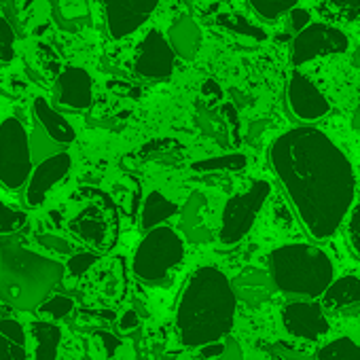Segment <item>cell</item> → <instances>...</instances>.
I'll use <instances>...</instances> for the list:
<instances>
[{
  "mask_svg": "<svg viewBox=\"0 0 360 360\" xmlns=\"http://www.w3.org/2000/svg\"><path fill=\"white\" fill-rule=\"evenodd\" d=\"M248 165L246 155L242 153H229V155H217L210 159L195 161L191 167L195 172H240Z\"/></svg>",
  "mask_w": 360,
  "mask_h": 360,
  "instance_id": "25",
  "label": "cell"
},
{
  "mask_svg": "<svg viewBox=\"0 0 360 360\" xmlns=\"http://www.w3.org/2000/svg\"><path fill=\"white\" fill-rule=\"evenodd\" d=\"M32 165L26 127L15 117L5 119L0 123V183L9 189H20L28 180Z\"/></svg>",
  "mask_w": 360,
  "mask_h": 360,
  "instance_id": "6",
  "label": "cell"
},
{
  "mask_svg": "<svg viewBox=\"0 0 360 360\" xmlns=\"http://www.w3.org/2000/svg\"><path fill=\"white\" fill-rule=\"evenodd\" d=\"M271 193V185L267 180H255L248 191L233 195L225 208H223V221H221V242L231 246L246 238V233L252 229L261 208L265 206L267 198Z\"/></svg>",
  "mask_w": 360,
  "mask_h": 360,
  "instance_id": "7",
  "label": "cell"
},
{
  "mask_svg": "<svg viewBox=\"0 0 360 360\" xmlns=\"http://www.w3.org/2000/svg\"><path fill=\"white\" fill-rule=\"evenodd\" d=\"M286 100L292 115L301 121H318L330 110V104L326 102L322 91L299 70L290 72Z\"/></svg>",
  "mask_w": 360,
  "mask_h": 360,
  "instance_id": "13",
  "label": "cell"
},
{
  "mask_svg": "<svg viewBox=\"0 0 360 360\" xmlns=\"http://www.w3.org/2000/svg\"><path fill=\"white\" fill-rule=\"evenodd\" d=\"M282 320L288 333L307 341H316L320 335L328 330V322L324 318L322 307L311 301L288 303L282 311Z\"/></svg>",
  "mask_w": 360,
  "mask_h": 360,
  "instance_id": "14",
  "label": "cell"
},
{
  "mask_svg": "<svg viewBox=\"0 0 360 360\" xmlns=\"http://www.w3.org/2000/svg\"><path fill=\"white\" fill-rule=\"evenodd\" d=\"M318 360H360V347L343 337L324 345L318 354Z\"/></svg>",
  "mask_w": 360,
  "mask_h": 360,
  "instance_id": "29",
  "label": "cell"
},
{
  "mask_svg": "<svg viewBox=\"0 0 360 360\" xmlns=\"http://www.w3.org/2000/svg\"><path fill=\"white\" fill-rule=\"evenodd\" d=\"M269 161L307 233L330 238L354 202V169L343 150L316 127H295L276 138Z\"/></svg>",
  "mask_w": 360,
  "mask_h": 360,
  "instance_id": "1",
  "label": "cell"
},
{
  "mask_svg": "<svg viewBox=\"0 0 360 360\" xmlns=\"http://www.w3.org/2000/svg\"><path fill=\"white\" fill-rule=\"evenodd\" d=\"M198 123H200V127H202V131L204 134H208L210 138H214V140H223L225 138V134H227V129H225V121L217 115V112H212V110H202L200 115H198Z\"/></svg>",
  "mask_w": 360,
  "mask_h": 360,
  "instance_id": "31",
  "label": "cell"
},
{
  "mask_svg": "<svg viewBox=\"0 0 360 360\" xmlns=\"http://www.w3.org/2000/svg\"><path fill=\"white\" fill-rule=\"evenodd\" d=\"M37 240H39L41 246H45L47 250H53V252H58V255H72V250H75L70 242H66L64 238L53 236V233H43V236H39Z\"/></svg>",
  "mask_w": 360,
  "mask_h": 360,
  "instance_id": "36",
  "label": "cell"
},
{
  "mask_svg": "<svg viewBox=\"0 0 360 360\" xmlns=\"http://www.w3.org/2000/svg\"><path fill=\"white\" fill-rule=\"evenodd\" d=\"M0 360H28L26 333L18 320H0Z\"/></svg>",
  "mask_w": 360,
  "mask_h": 360,
  "instance_id": "21",
  "label": "cell"
},
{
  "mask_svg": "<svg viewBox=\"0 0 360 360\" xmlns=\"http://www.w3.org/2000/svg\"><path fill=\"white\" fill-rule=\"evenodd\" d=\"M96 261H98V255H94V252H79V255H75V257H70V261H68V271L72 274V276H83V274H87V269L91 267V265H96Z\"/></svg>",
  "mask_w": 360,
  "mask_h": 360,
  "instance_id": "35",
  "label": "cell"
},
{
  "mask_svg": "<svg viewBox=\"0 0 360 360\" xmlns=\"http://www.w3.org/2000/svg\"><path fill=\"white\" fill-rule=\"evenodd\" d=\"M176 212H178V206L172 200H167L159 191H153V193L146 195L144 206H142V217H140L142 229L148 231L153 227H159L161 223H165L167 219H172Z\"/></svg>",
  "mask_w": 360,
  "mask_h": 360,
  "instance_id": "24",
  "label": "cell"
},
{
  "mask_svg": "<svg viewBox=\"0 0 360 360\" xmlns=\"http://www.w3.org/2000/svg\"><path fill=\"white\" fill-rule=\"evenodd\" d=\"M28 140H30L32 163H39V161H43V159H47V157H51V155H56V153L62 150V144H58L41 125L34 127V131L28 136Z\"/></svg>",
  "mask_w": 360,
  "mask_h": 360,
  "instance_id": "27",
  "label": "cell"
},
{
  "mask_svg": "<svg viewBox=\"0 0 360 360\" xmlns=\"http://www.w3.org/2000/svg\"><path fill=\"white\" fill-rule=\"evenodd\" d=\"M269 269L276 288L286 295L318 297L333 282V263L316 246L288 244L269 255Z\"/></svg>",
  "mask_w": 360,
  "mask_h": 360,
  "instance_id": "4",
  "label": "cell"
},
{
  "mask_svg": "<svg viewBox=\"0 0 360 360\" xmlns=\"http://www.w3.org/2000/svg\"><path fill=\"white\" fill-rule=\"evenodd\" d=\"M51 15L64 32H79L91 22L87 0H49Z\"/></svg>",
  "mask_w": 360,
  "mask_h": 360,
  "instance_id": "20",
  "label": "cell"
},
{
  "mask_svg": "<svg viewBox=\"0 0 360 360\" xmlns=\"http://www.w3.org/2000/svg\"><path fill=\"white\" fill-rule=\"evenodd\" d=\"M208 200L204 193L195 191L185 202L183 210H180V231L191 242V244H208L212 240V231L204 219Z\"/></svg>",
  "mask_w": 360,
  "mask_h": 360,
  "instance_id": "17",
  "label": "cell"
},
{
  "mask_svg": "<svg viewBox=\"0 0 360 360\" xmlns=\"http://www.w3.org/2000/svg\"><path fill=\"white\" fill-rule=\"evenodd\" d=\"M236 295L217 267H200L187 282L176 309V328L187 347H200L227 337L236 316Z\"/></svg>",
  "mask_w": 360,
  "mask_h": 360,
  "instance_id": "2",
  "label": "cell"
},
{
  "mask_svg": "<svg viewBox=\"0 0 360 360\" xmlns=\"http://www.w3.org/2000/svg\"><path fill=\"white\" fill-rule=\"evenodd\" d=\"M70 231L83 240L85 244L94 246L96 250H108L115 244L117 223L115 210L110 204H89L85 206L70 223Z\"/></svg>",
  "mask_w": 360,
  "mask_h": 360,
  "instance_id": "9",
  "label": "cell"
},
{
  "mask_svg": "<svg viewBox=\"0 0 360 360\" xmlns=\"http://www.w3.org/2000/svg\"><path fill=\"white\" fill-rule=\"evenodd\" d=\"M349 240H352L354 250L360 257V204L354 208V212L349 217Z\"/></svg>",
  "mask_w": 360,
  "mask_h": 360,
  "instance_id": "39",
  "label": "cell"
},
{
  "mask_svg": "<svg viewBox=\"0 0 360 360\" xmlns=\"http://www.w3.org/2000/svg\"><path fill=\"white\" fill-rule=\"evenodd\" d=\"M185 259V242L172 227H153L134 255V274L146 284L163 282Z\"/></svg>",
  "mask_w": 360,
  "mask_h": 360,
  "instance_id": "5",
  "label": "cell"
},
{
  "mask_svg": "<svg viewBox=\"0 0 360 360\" xmlns=\"http://www.w3.org/2000/svg\"><path fill=\"white\" fill-rule=\"evenodd\" d=\"M347 51V37L330 24H307L292 41L295 68L324 56H339Z\"/></svg>",
  "mask_w": 360,
  "mask_h": 360,
  "instance_id": "8",
  "label": "cell"
},
{
  "mask_svg": "<svg viewBox=\"0 0 360 360\" xmlns=\"http://www.w3.org/2000/svg\"><path fill=\"white\" fill-rule=\"evenodd\" d=\"M72 307H75L72 299H68V297H64V295H56V297H51V299L47 297V299L39 305V309H41L43 314L53 316L56 320L66 318V316L72 311Z\"/></svg>",
  "mask_w": 360,
  "mask_h": 360,
  "instance_id": "32",
  "label": "cell"
},
{
  "mask_svg": "<svg viewBox=\"0 0 360 360\" xmlns=\"http://www.w3.org/2000/svg\"><path fill=\"white\" fill-rule=\"evenodd\" d=\"M98 339L102 341L104 349H106V356H112L115 349L119 347V339L112 335V333H106V330H98Z\"/></svg>",
  "mask_w": 360,
  "mask_h": 360,
  "instance_id": "41",
  "label": "cell"
},
{
  "mask_svg": "<svg viewBox=\"0 0 360 360\" xmlns=\"http://www.w3.org/2000/svg\"><path fill=\"white\" fill-rule=\"evenodd\" d=\"M34 360H58V347L62 343V328L53 322H34Z\"/></svg>",
  "mask_w": 360,
  "mask_h": 360,
  "instance_id": "23",
  "label": "cell"
},
{
  "mask_svg": "<svg viewBox=\"0 0 360 360\" xmlns=\"http://www.w3.org/2000/svg\"><path fill=\"white\" fill-rule=\"evenodd\" d=\"M167 43L172 45L174 53L187 62L195 60L202 47V30L191 18H178L167 32Z\"/></svg>",
  "mask_w": 360,
  "mask_h": 360,
  "instance_id": "18",
  "label": "cell"
},
{
  "mask_svg": "<svg viewBox=\"0 0 360 360\" xmlns=\"http://www.w3.org/2000/svg\"><path fill=\"white\" fill-rule=\"evenodd\" d=\"M204 349H202V356H219L221 352H223V345L221 343H217V341H212V343H206V345H202Z\"/></svg>",
  "mask_w": 360,
  "mask_h": 360,
  "instance_id": "43",
  "label": "cell"
},
{
  "mask_svg": "<svg viewBox=\"0 0 360 360\" xmlns=\"http://www.w3.org/2000/svg\"><path fill=\"white\" fill-rule=\"evenodd\" d=\"M219 360H244L242 347H240V343L233 337L227 335L225 345H223V352L219 354Z\"/></svg>",
  "mask_w": 360,
  "mask_h": 360,
  "instance_id": "38",
  "label": "cell"
},
{
  "mask_svg": "<svg viewBox=\"0 0 360 360\" xmlns=\"http://www.w3.org/2000/svg\"><path fill=\"white\" fill-rule=\"evenodd\" d=\"M32 112H34V119L39 121V125L62 146L66 144H72L75 138H77V131L75 127L70 125V121H66L64 115H60L45 98H34L32 102Z\"/></svg>",
  "mask_w": 360,
  "mask_h": 360,
  "instance_id": "19",
  "label": "cell"
},
{
  "mask_svg": "<svg viewBox=\"0 0 360 360\" xmlns=\"http://www.w3.org/2000/svg\"><path fill=\"white\" fill-rule=\"evenodd\" d=\"M9 3V0H0V5H7Z\"/></svg>",
  "mask_w": 360,
  "mask_h": 360,
  "instance_id": "44",
  "label": "cell"
},
{
  "mask_svg": "<svg viewBox=\"0 0 360 360\" xmlns=\"http://www.w3.org/2000/svg\"><path fill=\"white\" fill-rule=\"evenodd\" d=\"M360 303V280L354 276L339 278L330 282L324 290V305L330 309H343L349 305Z\"/></svg>",
  "mask_w": 360,
  "mask_h": 360,
  "instance_id": "22",
  "label": "cell"
},
{
  "mask_svg": "<svg viewBox=\"0 0 360 360\" xmlns=\"http://www.w3.org/2000/svg\"><path fill=\"white\" fill-rule=\"evenodd\" d=\"M64 265L28 250L18 238H0V299L15 309H37L62 282Z\"/></svg>",
  "mask_w": 360,
  "mask_h": 360,
  "instance_id": "3",
  "label": "cell"
},
{
  "mask_svg": "<svg viewBox=\"0 0 360 360\" xmlns=\"http://www.w3.org/2000/svg\"><path fill=\"white\" fill-rule=\"evenodd\" d=\"M70 167H72V159L64 150H60V153L43 159V161H39L37 167H32V172L28 176L26 204L30 208L43 206V202L47 200L49 191L60 183V180L66 178Z\"/></svg>",
  "mask_w": 360,
  "mask_h": 360,
  "instance_id": "11",
  "label": "cell"
},
{
  "mask_svg": "<svg viewBox=\"0 0 360 360\" xmlns=\"http://www.w3.org/2000/svg\"><path fill=\"white\" fill-rule=\"evenodd\" d=\"M269 352L282 360H305L307 358V354L303 349L288 345V343H274V345H269Z\"/></svg>",
  "mask_w": 360,
  "mask_h": 360,
  "instance_id": "37",
  "label": "cell"
},
{
  "mask_svg": "<svg viewBox=\"0 0 360 360\" xmlns=\"http://www.w3.org/2000/svg\"><path fill=\"white\" fill-rule=\"evenodd\" d=\"M176 53L159 30H150L140 43L134 70L144 79H167L174 72Z\"/></svg>",
  "mask_w": 360,
  "mask_h": 360,
  "instance_id": "12",
  "label": "cell"
},
{
  "mask_svg": "<svg viewBox=\"0 0 360 360\" xmlns=\"http://www.w3.org/2000/svg\"><path fill=\"white\" fill-rule=\"evenodd\" d=\"M231 288H233L236 299H240L244 305L261 307L263 303H267L271 299L276 284L267 271H263L259 267H246L244 271H240L233 278Z\"/></svg>",
  "mask_w": 360,
  "mask_h": 360,
  "instance_id": "16",
  "label": "cell"
},
{
  "mask_svg": "<svg viewBox=\"0 0 360 360\" xmlns=\"http://www.w3.org/2000/svg\"><path fill=\"white\" fill-rule=\"evenodd\" d=\"M320 11L339 22H360V0H320Z\"/></svg>",
  "mask_w": 360,
  "mask_h": 360,
  "instance_id": "26",
  "label": "cell"
},
{
  "mask_svg": "<svg viewBox=\"0 0 360 360\" xmlns=\"http://www.w3.org/2000/svg\"><path fill=\"white\" fill-rule=\"evenodd\" d=\"M58 91V104L62 108H72V110H83L91 106L94 98V81L87 70L79 66H66L62 75L58 77L56 83Z\"/></svg>",
  "mask_w": 360,
  "mask_h": 360,
  "instance_id": "15",
  "label": "cell"
},
{
  "mask_svg": "<svg viewBox=\"0 0 360 360\" xmlns=\"http://www.w3.org/2000/svg\"><path fill=\"white\" fill-rule=\"evenodd\" d=\"M307 24H309V13L307 11H303V9H290V28L295 32L303 30Z\"/></svg>",
  "mask_w": 360,
  "mask_h": 360,
  "instance_id": "40",
  "label": "cell"
},
{
  "mask_svg": "<svg viewBox=\"0 0 360 360\" xmlns=\"http://www.w3.org/2000/svg\"><path fill=\"white\" fill-rule=\"evenodd\" d=\"M161 0H102L106 24L112 39H125L136 32L159 7Z\"/></svg>",
  "mask_w": 360,
  "mask_h": 360,
  "instance_id": "10",
  "label": "cell"
},
{
  "mask_svg": "<svg viewBox=\"0 0 360 360\" xmlns=\"http://www.w3.org/2000/svg\"><path fill=\"white\" fill-rule=\"evenodd\" d=\"M297 3H299V0H250V7L255 9V13L261 20L276 22L278 18H282L284 13L295 9Z\"/></svg>",
  "mask_w": 360,
  "mask_h": 360,
  "instance_id": "28",
  "label": "cell"
},
{
  "mask_svg": "<svg viewBox=\"0 0 360 360\" xmlns=\"http://www.w3.org/2000/svg\"><path fill=\"white\" fill-rule=\"evenodd\" d=\"M119 326H121V330H134V328H138V326H140L138 314H136V311H125V314L121 316Z\"/></svg>",
  "mask_w": 360,
  "mask_h": 360,
  "instance_id": "42",
  "label": "cell"
},
{
  "mask_svg": "<svg viewBox=\"0 0 360 360\" xmlns=\"http://www.w3.org/2000/svg\"><path fill=\"white\" fill-rule=\"evenodd\" d=\"M26 225V214L15 210L9 204L0 202V233L3 236H11L15 231H20Z\"/></svg>",
  "mask_w": 360,
  "mask_h": 360,
  "instance_id": "30",
  "label": "cell"
},
{
  "mask_svg": "<svg viewBox=\"0 0 360 360\" xmlns=\"http://www.w3.org/2000/svg\"><path fill=\"white\" fill-rule=\"evenodd\" d=\"M221 24H225L229 30L238 32L240 37H252V39H257V41H263V39H265V32H263L261 28L248 24L244 18H221Z\"/></svg>",
  "mask_w": 360,
  "mask_h": 360,
  "instance_id": "34",
  "label": "cell"
},
{
  "mask_svg": "<svg viewBox=\"0 0 360 360\" xmlns=\"http://www.w3.org/2000/svg\"><path fill=\"white\" fill-rule=\"evenodd\" d=\"M15 58V32L11 28V24L0 18V62H13Z\"/></svg>",
  "mask_w": 360,
  "mask_h": 360,
  "instance_id": "33",
  "label": "cell"
}]
</instances>
